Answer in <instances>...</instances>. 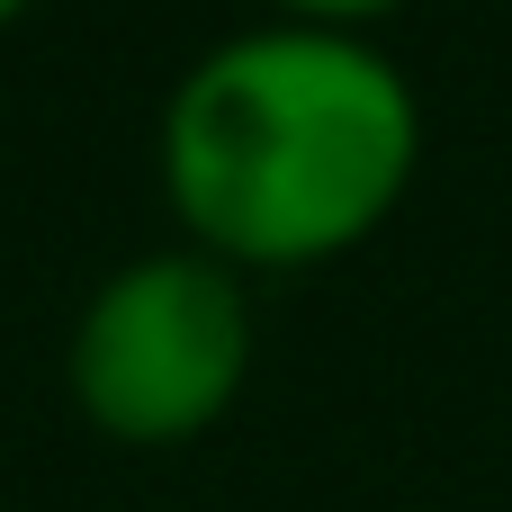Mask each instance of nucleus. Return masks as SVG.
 Here are the masks:
<instances>
[{
    "instance_id": "f257e3e1",
    "label": "nucleus",
    "mask_w": 512,
    "mask_h": 512,
    "mask_svg": "<svg viewBox=\"0 0 512 512\" xmlns=\"http://www.w3.org/2000/svg\"><path fill=\"white\" fill-rule=\"evenodd\" d=\"M180 243L225 270H315L360 252L423 171V99L405 63L351 27H243L207 45L153 135Z\"/></svg>"
},
{
    "instance_id": "20e7f679",
    "label": "nucleus",
    "mask_w": 512,
    "mask_h": 512,
    "mask_svg": "<svg viewBox=\"0 0 512 512\" xmlns=\"http://www.w3.org/2000/svg\"><path fill=\"white\" fill-rule=\"evenodd\" d=\"M18 9H27V0H0V27H9V18H18Z\"/></svg>"
},
{
    "instance_id": "f03ea898",
    "label": "nucleus",
    "mask_w": 512,
    "mask_h": 512,
    "mask_svg": "<svg viewBox=\"0 0 512 512\" xmlns=\"http://www.w3.org/2000/svg\"><path fill=\"white\" fill-rule=\"evenodd\" d=\"M252 378V288L198 243L117 261L63 342V387L81 423L117 450L207 441Z\"/></svg>"
},
{
    "instance_id": "7ed1b4c3",
    "label": "nucleus",
    "mask_w": 512,
    "mask_h": 512,
    "mask_svg": "<svg viewBox=\"0 0 512 512\" xmlns=\"http://www.w3.org/2000/svg\"><path fill=\"white\" fill-rule=\"evenodd\" d=\"M387 9H405V0H270V18H297V27H351V36H369Z\"/></svg>"
}]
</instances>
